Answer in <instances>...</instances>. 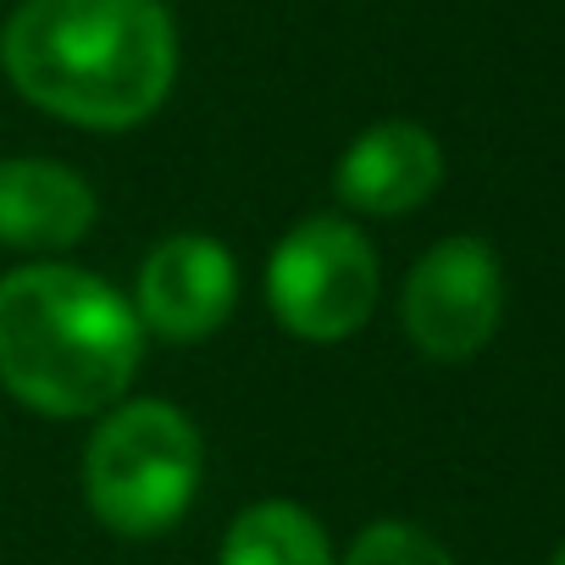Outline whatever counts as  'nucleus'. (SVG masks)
<instances>
[{"mask_svg":"<svg viewBox=\"0 0 565 565\" xmlns=\"http://www.w3.org/2000/svg\"><path fill=\"white\" fill-rule=\"evenodd\" d=\"M0 73L67 128L128 134L172 100L178 23L167 0H23L0 29Z\"/></svg>","mask_w":565,"mask_h":565,"instance_id":"f257e3e1","label":"nucleus"},{"mask_svg":"<svg viewBox=\"0 0 565 565\" xmlns=\"http://www.w3.org/2000/svg\"><path fill=\"white\" fill-rule=\"evenodd\" d=\"M145 361L134 300L73 260L0 271V388L51 422H84L128 399Z\"/></svg>","mask_w":565,"mask_h":565,"instance_id":"f03ea898","label":"nucleus"},{"mask_svg":"<svg viewBox=\"0 0 565 565\" xmlns=\"http://www.w3.org/2000/svg\"><path fill=\"white\" fill-rule=\"evenodd\" d=\"M205 477V438L172 399H117L84 444V504L128 543L172 532Z\"/></svg>","mask_w":565,"mask_h":565,"instance_id":"7ed1b4c3","label":"nucleus"},{"mask_svg":"<svg viewBox=\"0 0 565 565\" xmlns=\"http://www.w3.org/2000/svg\"><path fill=\"white\" fill-rule=\"evenodd\" d=\"M383 295V266L366 227L344 211L300 216L266 255V306L300 344L355 339Z\"/></svg>","mask_w":565,"mask_h":565,"instance_id":"20e7f679","label":"nucleus"},{"mask_svg":"<svg viewBox=\"0 0 565 565\" xmlns=\"http://www.w3.org/2000/svg\"><path fill=\"white\" fill-rule=\"evenodd\" d=\"M399 322L416 355L460 366L482 355L504 322V266L499 249L477 233L438 238L399 289Z\"/></svg>","mask_w":565,"mask_h":565,"instance_id":"39448f33","label":"nucleus"},{"mask_svg":"<svg viewBox=\"0 0 565 565\" xmlns=\"http://www.w3.org/2000/svg\"><path fill=\"white\" fill-rule=\"evenodd\" d=\"M238 306V260L211 233L156 238L134 277V317L145 339L205 344Z\"/></svg>","mask_w":565,"mask_h":565,"instance_id":"423d86ee","label":"nucleus"},{"mask_svg":"<svg viewBox=\"0 0 565 565\" xmlns=\"http://www.w3.org/2000/svg\"><path fill=\"white\" fill-rule=\"evenodd\" d=\"M438 183H444V145L427 122H411V117L366 122L333 167L339 205L377 222L422 211L438 194Z\"/></svg>","mask_w":565,"mask_h":565,"instance_id":"0eeeda50","label":"nucleus"},{"mask_svg":"<svg viewBox=\"0 0 565 565\" xmlns=\"http://www.w3.org/2000/svg\"><path fill=\"white\" fill-rule=\"evenodd\" d=\"M100 200L84 172L51 156L0 161V244L23 255H62L89 238Z\"/></svg>","mask_w":565,"mask_h":565,"instance_id":"6e6552de","label":"nucleus"},{"mask_svg":"<svg viewBox=\"0 0 565 565\" xmlns=\"http://www.w3.org/2000/svg\"><path fill=\"white\" fill-rule=\"evenodd\" d=\"M216 565H339L328 526L295 499L244 504L216 548Z\"/></svg>","mask_w":565,"mask_h":565,"instance_id":"1a4fd4ad","label":"nucleus"},{"mask_svg":"<svg viewBox=\"0 0 565 565\" xmlns=\"http://www.w3.org/2000/svg\"><path fill=\"white\" fill-rule=\"evenodd\" d=\"M339 565H455V554L416 521H372L355 532Z\"/></svg>","mask_w":565,"mask_h":565,"instance_id":"9d476101","label":"nucleus"},{"mask_svg":"<svg viewBox=\"0 0 565 565\" xmlns=\"http://www.w3.org/2000/svg\"><path fill=\"white\" fill-rule=\"evenodd\" d=\"M548 565H565V543H559V548H554V559H548Z\"/></svg>","mask_w":565,"mask_h":565,"instance_id":"9b49d317","label":"nucleus"}]
</instances>
